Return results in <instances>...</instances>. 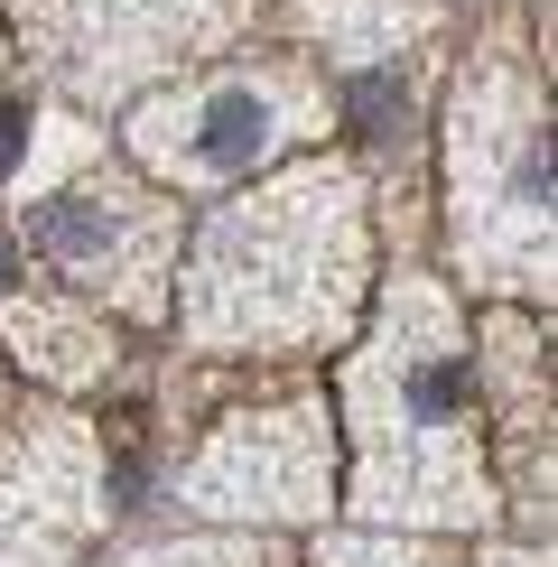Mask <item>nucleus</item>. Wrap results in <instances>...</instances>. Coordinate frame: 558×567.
Returning a JSON list of instances; mask_svg holds the SVG:
<instances>
[{"mask_svg": "<svg viewBox=\"0 0 558 567\" xmlns=\"http://www.w3.org/2000/svg\"><path fill=\"white\" fill-rule=\"evenodd\" d=\"M484 429L465 317L437 279L391 289L382 336L354 363V512L372 522H484Z\"/></svg>", "mask_w": 558, "mask_h": 567, "instance_id": "nucleus-1", "label": "nucleus"}, {"mask_svg": "<svg viewBox=\"0 0 558 567\" xmlns=\"http://www.w3.org/2000/svg\"><path fill=\"white\" fill-rule=\"evenodd\" d=\"M186 326L205 344H326L363 298V224L344 168H298L232 205L186 279Z\"/></svg>", "mask_w": 558, "mask_h": 567, "instance_id": "nucleus-2", "label": "nucleus"}, {"mask_svg": "<svg viewBox=\"0 0 558 567\" xmlns=\"http://www.w3.org/2000/svg\"><path fill=\"white\" fill-rule=\"evenodd\" d=\"M456 251L484 289H549V140L512 56L456 112Z\"/></svg>", "mask_w": 558, "mask_h": 567, "instance_id": "nucleus-3", "label": "nucleus"}, {"mask_svg": "<svg viewBox=\"0 0 558 567\" xmlns=\"http://www.w3.org/2000/svg\"><path fill=\"white\" fill-rule=\"evenodd\" d=\"M326 122V93L308 75H279V65H232V75H205L149 103L131 122V150L149 158L158 177H186V186H224L242 168L279 158L298 131Z\"/></svg>", "mask_w": 558, "mask_h": 567, "instance_id": "nucleus-4", "label": "nucleus"}, {"mask_svg": "<svg viewBox=\"0 0 558 567\" xmlns=\"http://www.w3.org/2000/svg\"><path fill=\"white\" fill-rule=\"evenodd\" d=\"M38 251L75 279L84 298H112L131 317H158L168 307V251H177V215L158 196H140L131 177H75L56 196H38Z\"/></svg>", "mask_w": 558, "mask_h": 567, "instance_id": "nucleus-5", "label": "nucleus"}, {"mask_svg": "<svg viewBox=\"0 0 558 567\" xmlns=\"http://www.w3.org/2000/svg\"><path fill=\"white\" fill-rule=\"evenodd\" d=\"M196 512H232V522H317L335 503V437H326L317 400H279L251 410L177 475Z\"/></svg>", "mask_w": 558, "mask_h": 567, "instance_id": "nucleus-6", "label": "nucleus"}, {"mask_svg": "<svg viewBox=\"0 0 558 567\" xmlns=\"http://www.w3.org/2000/svg\"><path fill=\"white\" fill-rule=\"evenodd\" d=\"M242 0H19V29L38 56L84 93H122L131 75H158L186 47H215Z\"/></svg>", "mask_w": 558, "mask_h": 567, "instance_id": "nucleus-7", "label": "nucleus"}, {"mask_svg": "<svg viewBox=\"0 0 558 567\" xmlns=\"http://www.w3.org/2000/svg\"><path fill=\"white\" fill-rule=\"evenodd\" d=\"M93 522H103L93 429L38 419V429H19L0 446V567H56Z\"/></svg>", "mask_w": 558, "mask_h": 567, "instance_id": "nucleus-8", "label": "nucleus"}, {"mask_svg": "<svg viewBox=\"0 0 558 567\" xmlns=\"http://www.w3.org/2000/svg\"><path fill=\"white\" fill-rule=\"evenodd\" d=\"M10 326V353L46 382H103L112 372V336L93 326V307H56V298H10L0 307Z\"/></svg>", "mask_w": 558, "mask_h": 567, "instance_id": "nucleus-9", "label": "nucleus"}, {"mask_svg": "<svg viewBox=\"0 0 558 567\" xmlns=\"http://www.w3.org/2000/svg\"><path fill=\"white\" fill-rule=\"evenodd\" d=\"M131 567H279V549H261V539H177V549H149Z\"/></svg>", "mask_w": 558, "mask_h": 567, "instance_id": "nucleus-10", "label": "nucleus"}, {"mask_svg": "<svg viewBox=\"0 0 558 567\" xmlns=\"http://www.w3.org/2000/svg\"><path fill=\"white\" fill-rule=\"evenodd\" d=\"M317 567H437V558L410 539H335V549H317Z\"/></svg>", "mask_w": 558, "mask_h": 567, "instance_id": "nucleus-11", "label": "nucleus"}, {"mask_svg": "<svg viewBox=\"0 0 558 567\" xmlns=\"http://www.w3.org/2000/svg\"><path fill=\"white\" fill-rule=\"evenodd\" d=\"M19 158H29V103H0V186L19 177Z\"/></svg>", "mask_w": 558, "mask_h": 567, "instance_id": "nucleus-12", "label": "nucleus"}, {"mask_svg": "<svg viewBox=\"0 0 558 567\" xmlns=\"http://www.w3.org/2000/svg\"><path fill=\"white\" fill-rule=\"evenodd\" d=\"M494 567H549V558H494Z\"/></svg>", "mask_w": 558, "mask_h": 567, "instance_id": "nucleus-13", "label": "nucleus"}, {"mask_svg": "<svg viewBox=\"0 0 558 567\" xmlns=\"http://www.w3.org/2000/svg\"><path fill=\"white\" fill-rule=\"evenodd\" d=\"M0 298H10V251H0Z\"/></svg>", "mask_w": 558, "mask_h": 567, "instance_id": "nucleus-14", "label": "nucleus"}]
</instances>
